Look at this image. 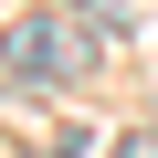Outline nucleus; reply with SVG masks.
Here are the masks:
<instances>
[{
  "label": "nucleus",
  "instance_id": "nucleus-1",
  "mask_svg": "<svg viewBox=\"0 0 158 158\" xmlns=\"http://www.w3.org/2000/svg\"><path fill=\"white\" fill-rule=\"evenodd\" d=\"M85 53H74V32L63 21H21L11 32V74H74Z\"/></svg>",
  "mask_w": 158,
  "mask_h": 158
},
{
  "label": "nucleus",
  "instance_id": "nucleus-2",
  "mask_svg": "<svg viewBox=\"0 0 158 158\" xmlns=\"http://www.w3.org/2000/svg\"><path fill=\"white\" fill-rule=\"evenodd\" d=\"M116 158H158V137H127V148H116Z\"/></svg>",
  "mask_w": 158,
  "mask_h": 158
}]
</instances>
